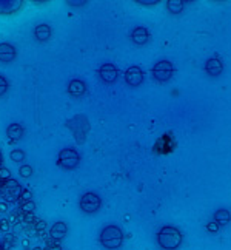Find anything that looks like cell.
I'll return each mask as SVG.
<instances>
[{
	"instance_id": "cell-21",
	"label": "cell",
	"mask_w": 231,
	"mask_h": 250,
	"mask_svg": "<svg viewBox=\"0 0 231 250\" xmlns=\"http://www.w3.org/2000/svg\"><path fill=\"white\" fill-rule=\"evenodd\" d=\"M8 88H9V82H8V79L5 78V76L0 74V98L6 94Z\"/></svg>"
},
{
	"instance_id": "cell-19",
	"label": "cell",
	"mask_w": 231,
	"mask_h": 250,
	"mask_svg": "<svg viewBox=\"0 0 231 250\" xmlns=\"http://www.w3.org/2000/svg\"><path fill=\"white\" fill-rule=\"evenodd\" d=\"M33 173H34V168L30 164H22L20 168H19V175H20L22 178H25V179L31 178Z\"/></svg>"
},
{
	"instance_id": "cell-2",
	"label": "cell",
	"mask_w": 231,
	"mask_h": 250,
	"mask_svg": "<svg viewBox=\"0 0 231 250\" xmlns=\"http://www.w3.org/2000/svg\"><path fill=\"white\" fill-rule=\"evenodd\" d=\"M99 241L105 249L116 250V249L122 247V244H123V232L120 230V227L110 224V226L102 229Z\"/></svg>"
},
{
	"instance_id": "cell-6",
	"label": "cell",
	"mask_w": 231,
	"mask_h": 250,
	"mask_svg": "<svg viewBox=\"0 0 231 250\" xmlns=\"http://www.w3.org/2000/svg\"><path fill=\"white\" fill-rule=\"evenodd\" d=\"M174 73V66L170 61H160L153 66V78L157 82H167Z\"/></svg>"
},
{
	"instance_id": "cell-33",
	"label": "cell",
	"mask_w": 231,
	"mask_h": 250,
	"mask_svg": "<svg viewBox=\"0 0 231 250\" xmlns=\"http://www.w3.org/2000/svg\"><path fill=\"white\" fill-rule=\"evenodd\" d=\"M2 162H3V158H2V151H0V167H2Z\"/></svg>"
},
{
	"instance_id": "cell-28",
	"label": "cell",
	"mask_w": 231,
	"mask_h": 250,
	"mask_svg": "<svg viewBox=\"0 0 231 250\" xmlns=\"http://www.w3.org/2000/svg\"><path fill=\"white\" fill-rule=\"evenodd\" d=\"M137 3L142 5V6H154V5L159 3V0H151V2H148V0H145V2H143V0H139Z\"/></svg>"
},
{
	"instance_id": "cell-30",
	"label": "cell",
	"mask_w": 231,
	"mask_h": 250,
	"mask_svg": "<svg viewBox=\"0 0 231 250\" xmlns=\"http://www.w3.org/2000/svg\"><path fill=\"white\" fill-rule=\"evenodd\" d=\"M8 210H9V204L2 201V203H0V213H6Z\"/></svg>"
},
{
	"instance_id": "cell-34",
	"label": "cell",
	"mask_w": 231,
	"mask_h": 250,
	"mask_svg": "<svg viewBox=\"0 0 231 250\" xmlns=\"http://www.w3.org/2000/svg\"><path fill=\"white\" fill-rule=\"evenodd\" d=\"M31 250H42V249H40V247H33Z\"/></svg>"
},
{
	"instance_id": "cell-9",
	"label": "cell",
	"mask_w": 231,
	"mask_h": 250,
	"mask_svg": "<svg viewBox=\"0 0 231 250\" xmlns=\"http://www.w3.org/2000/svg\"><path fill=\"white\" fill-rule=\"evenodd\" d=\"M17 57V50L13 43L2 42L0 43V63H11Z\"/></svg>"
},
{
	"instance_id": "cell-17",
	"label": "cell",
	"mask_w": 231,
	"mask_h": 250,
	"mask_svg": "<svg viewBox=\"0 0 231 250\" xmlns=\"http://www.w3.org/2000/svg\"><path fill=\"white\" fill-rule=\"evenodd\" d=\"M167 8L170 13L179 14L182 13V9H184V2H180V0H170V2H167Z\"/></svg>"
},
{
	"instance_id": "cell-32",
	"label": "cell",
	"mask_w": 231,
	"mask_h": 250,
	"mask_svg": "<svg viewBox=\"0 0 231 250\" xmlns=\"http://www.w3.org/2000/svg\"><path fill=\"white\" fill-rule=\"evenodd\" d=\"M8 223L11 224V226H13V224H16V223H17V216H16V215H11V216L8 218Z\"/></svg>"
},
{
	"instance_id": "cell-16",
	"label": "cell",
	"mask_w": 231,
	"mask_h": 250,
	"mask_svg": "<svg viewBox=\"0 0 231 250\" xmlns=\"http://www.w3.org/2000/svg\"><path fill=\"white\" fill-rule=\"evenodd\" d=\"M231 221V213L227 208H219L214 213V223H217L219 226H225Z\"/></svg>"
},
{
	"instance_id": "cell-18",
	"label": "cell",
	"mask_w": 231,
	"mask_h": 250,
	"mask_svg": "<svg viewBox=\"0 0 231 250\" xmlns=\"http://www.w3.org/2000/svg\"><path fill=\"white\" fill-rule=\"evenodd\" d=\"M9 158H11L13 162H17V164H22V162L25 161L26 155H25V151L20 150V148H16L13 150L11 153H9Z\"/></svg>"
},
{
	"instance_id": "cell-23",
	"label": "cell",
	"mask_w": 231,
	"mask_h": 250,
	"mask_svg": "<svg viewBox=\"0 0 231 250\" xmlns=\"http://www.w3.org/2000/svg\"><path fill=\"white\" fill-rule=\"evenodd\" d=\"M34 230H36L37 233L45 232V230H46V221H43V219H37V223L34 224Z\"/></svg>"
},
{
	"instance_id": "cell-29",
	"label": "cell",
	"mask_w": 231,
	"mask_h": 250,
	"mask_svg": "<svg viewBox=\"0 0 231 250\" xmlns=\"http://www.w3.org/2000/svg\"><path fill=\"white\" fill-rule=\"evenodd\" d=\"M22 247H23V250H31L33 247H31V241L30 239H22Z\"/></svg>"
},
{
	"instance_id": "cell-10",
	"label": "cell",
	"mask_w": 231,
	"mask_h": 250,
	"mask_svg": "<svg viewBox=\"0 0 231 250\" xmlns=\"http://www.w3.org/2000/svg\"><path fill=\"white\" fill-rule=\"evenodd\" d=\"M66 91H68V94L73 96V98H80V96H83L86 93V85L80 79H73L68 82Z\"/></svg>"
},
{
	"instance_id": "cell-26",
	"label": "cell",
	"mask_w": 231,
	"mask_h": 250,
	"mask_svg": "<svg viewBox=\"0 0 231 250\" xmlns=\"http://www.w3.org/2000/svg\"><path fill=\"white\" fill-rule=\"evenodd\" d=\"M207 230H208V232H211V233H214V232H217V230H219V224L213 221V223L207 224Z\"/></svg>"
},
{
	"instance_id": "cell-11",
	"label": "cell",
	"mask_w": 231,
	"mask_h": 250,
	"mask_svg": "<svg viewBox=\"0 0 231 250\" xmlns=\"http://www.w3.org/2000/svg\"><path fill=\"white\" fill-rule=\"evenodd\" d=\"M205 71L210 76H213V78H216V76H219V74H222V71H224L222 61L217 59V57H210V59L207 61V63H205Z\"/></svg>"
},
{
	"instance_id": "cell-7",
	"label": "cell",
	"mask_w": 231,
	"mask_h": 250,
	"mask_svg": "<svg viewBox=\"0 0 231 250\" xmlns=\"http://www.w3.org/2000/svg\"><path fill=\"white\" fill-rule=\"evenodd\" d=\"M143 78H145V76H143V71L137 65H133L125 71V82H127L130 86H139L143 82Z\"/></svg>"
},
{
	"instance_id": "cell-5",
	"label": "cell",
	"mask_w": 231,
	"mask_h": 250,
	"mask_svg": "<svg viewBox=\"0 0 231 250\" xmlns=\"http://www.w3.org/2000/svg\"><path fill=\"white\" fill-rule=\"evenodd\" d=\"M80 162V155L74 148H63L57 158V166L63 167L65 170H74Z\"/></svg>"
},
{
	"instance_id": "cell-22",
	"label": "cell",
	"mask_w": 231,
	"mask_h": 250,
	"mask_svg": "<svg viewBox=\"0 0 231 250\" xmlns=\"http://www.w3.org/2000/svg\"><path fill=\"white\" fill-rule=\"evenodd\" d=\"M20 203L23 204V203H28V201H33V191L31 190H28V188H23V191H22V195H20Z\"/></svg>"
},
{
	"instance_id": "cell-1",
	"label": "cell",
	"mask_w": 231,
	"mask_h": 250,
	"mask_svg": "<svg viewBox=\"0 0 231 250\" xmlns=\"http://www.w3.org/2000/svg\"><path fill=\"white\" fill-rule=\"evenodd\" d=\"M182 233L173 226L162 227L157 233V244L165 250H176L182 244Z\"/></svg>"
},
{
	"instance_id": "cell-27",
	"label": "cell",
	"mask_w": 231,
	"mask_h": 250,
	"mask_svg": "<svg viewBox=\"0 0 231 250\" xmlns=\"http://www.w3.org/2000/svg\"><path fill=\"white\" fill-rule=\"evenodd\" d=\"M9 226L11 224L8 223V219H0V230H2V232H8Z\"/></svg>"
},
{
	"instance_id": "cell-24",
	"label": "cell",
	"mask_w": 231,
	"mask_h": 250,
	"mask_svg": "<svg viewBox=\"0 0 231 250\" xmlns=\"http://www.w3.org/2000/svg\"><path fill=\"white\" fill-rule=\"evenodd\" d=\"M11 179V171H9V168L6 167H0V181H8Z\"/></svg>"
},
{
	"instance_id": "cell-25",
	"label": "cell",
	"mask_w": 231,
	"mask_h": 250,
	"mask_svg": "<svg viewBox=\"0 0 231 250\" xmlns=\"http://www.w3.org/2000/svg\"><path fill=\"white\" fill-rule=\"evenodd\" d=\"M22 221H23V223H26V224H36L37 223L34 213H25V215L22 213Z\"/></svg>"
},
{
	"instance_id": "cell-31",
	"label": "cell",
	"mask_w": 231,
	"mask_h": 250,
	"mask_svg": "<svg viewBox=\"0 0 231 250\" xmlns=\"http://www.w3.org/2000/svg\"><path fill=\"white\" fill-rule=\"evenodd\" d=\"M70 6H85L86 2H68Z\"/></svg>"
},
{
	"instance_id": "cell-14",
	"label": "cell",
	"mask_w": 231,
	"mask_h": 250,
	"mask_svg": "<svg viewBox=\"0 0 231 250\" xmlns=\"http://www.w3.org/2000/svg\"><path fill=\"white\" fill-rule=\"evenodd\" d=\"M53 36V30L48 23H40L34 28V37L38 42H46L50 41Z\"/></svg>"
},
{
	"instance_id": "cell-13",
	"label": "cell",
	"mask_w": 231,
	"mask_h": 250,
	"mask_svg": "<svg viewBox=\"0 0 231 250\" xmlns=\"http://www.w3.org/2000/svg\"><path fill=\"white\" fill-rule=\"evenodd\" d=\"M68 233V226H66L63 221H59V223H54L50 229V236L54 239V241H60Z\"/></svg>"
},
{
	"instance_id": "cell-4",
	"label": "cell",
	"mask_w": 231,
	"mask_h": 250,
	"mask_svg": "<svg viewBox=\"0 0 231 250\" xmlns=\"http://www.w3.org/2000/svg\"><path fill=\"white\" fill-rule=\"evenodd\" d=\"M102 206V199L97 193H94V191H86V193L82 195L80 201H79V207L83 213L86 215H93L96 213Z\"/></svg>"
},
{
	"instance_id": "cell-3",
	"label": "cell",
	"mask_w": 231,
	"mask_h": 250,
	"mask_svg": "<svg viewBox=\"0 0 231 250\" xmlns=\"http://www.w3.org/2000/svg\"><path fill=\"white\" fill-rule=\"evenodd\" d=\"M23 188L20 187V184L16 181V179H8V181H3L2 184H0V195H2L5 203H16V201L20 199V195H22Z\"/></svg>"
},
{
	"instance_id": "cell-12",
	"label": "cell",
	"mask_w": 231,
	"mask_h": 250,
	"mask_svg": "<svg viewBox=\"0 0 231 250\" xmlns=\"http://www.w3.org/2000/svg\"><path fill=\"white\" fill-rule=\"evenodd\" d=\"M131 41L136 45H145L150 41V33L145 26H136L131 31Z\"/></svg>"
},
{
	"instance_id": "cell-15",
	"label": "cell",
	"mask_w": 231,
	"mask_h": 250,
	"mask_svg": "<svg viewBox=\"0 0 231 250\" xmlns=\"http://www.w3.org/2000/svg\"><path fill=\"white\" fill-rule=\"evenodd\" d=\"M23 134H25V128L22 127L20 124H9L8 125V128H6V136L8 139L11 141V142H17V141H20L23 138Z\"/></svg>"
},
{
	"instance_id": "cell-20",
	"label": "cell",
	"mask_w": 231,
	"mask_h": 250,
	"mask_svg": "<svg viewBox=\"0 0 231 250\" xmlns=\"http://www.w3.org/2000/svg\"><path fill=\"white\" fill-rule=\"evenodd\" d=\"M34 210H36V204H34V201H28V203H23L20 206V211L25 215V213H34Z\"/></svg>"
},
{
	"instance_id": "cell-8",
	"label": "cell",
	"mask_w": 231,
	"mask_h": 250,
	"mask_svg": "<svg viewBox=\"0 0 231 250\" xmlns=\"http://www.w3.org/2000/svg\"><path fill=\"white\" fill-rule=\"evenodd\" d=\"M99 76L105 83H114L119 78V71L113 63H103L99 68Z\"/></svg>"
}]
</instances>
